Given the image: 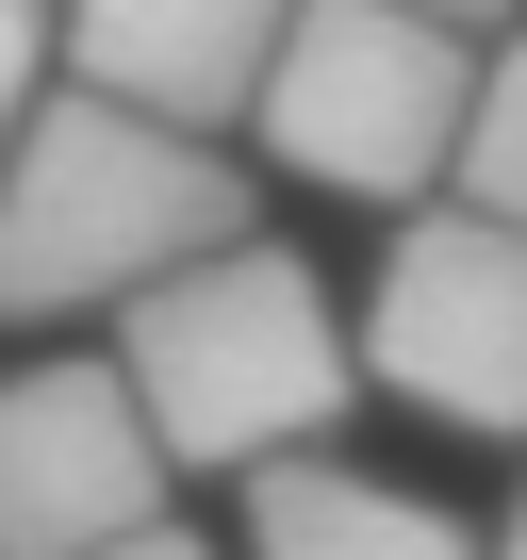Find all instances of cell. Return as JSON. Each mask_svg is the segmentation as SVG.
<instances>
[{
    "label": "cell",
    "instance_id": "cell-7",
    "mask_svg": "<svg viewBox=\"0 0 527 560\" xmlns=\"http://www.w3.org/2000/svg\"><path fill=\"white\" fill-rule=\"evenodd\" d=\"M247 560H478V527L379 462H281V478H247Z\"/></svg>",
    "mask_w": 527,
    "mask_h": 560
},
{
    "label": "cell",
    "instance_id": "cell-9",
    "mask_svg": "<svg viewBox=\"0 0 527 560\" xmlns=\"http://www.w3.org/2000/svg\"><path fill=\"white\" fill-rule=\"evenodd\" d=\"M50 83H67V50H50V0H0V165H17V132L50 116Z\"/></svg>",
    "mask_w": 527,
    "mask_h": 560
},
{
    "label": "cell",
    "instance_id": "cell-4",
    "mask_svg": "<svg viewBox=\"0 0 527 560\" xmlns=\"http://www.w3.org/2000/svg\"><path fill=\"white\" fill-rule=\"evenodd\" d=\"M347 347H363V380L412 396L429 429L511 445V429H527V231H494V214H461V198L396 214Z\"/></svg>",
    "mask_w": 527,
    "mask_h": 560
},
{
    "label": "cell",
    "instance_id": "cell-5",
    "mask_svg": "<svg viewBox=\"0 0 527 560\" xmlns=\"http://www.w3.org/2000/svg\"><path fill=\"white\" fill-rule=\"evenodd\" d=\"M132 527H165V445H149L116 347L17 363L0 380V560H99Z\"/></svg>",
    "mask_w": 527,
    "mask_h": 560
},
{
    "label": "cell",
    "instance_id": "cell-6",
    "mask_svg": "<svg viewBox=\"0 0 527 560\" xmlns=\"http://www.w3.org/2000/svg\"><path fill=\"white\" fill-rule=\"evenodd\" d=\"M297 0H50V50H67V100H116L149 132H247L264 67H281Z\"/></svg>",
    "mask_w": 527,
    "mask_h": 560
},
{
    "label": "cell",
    "instance_id": "cell-3",
    "mask_svg": "<svg viewBox=\"0 0 527 560\" xmlns=\"http://www.w3.org/2000/svg\"><path fill=\"white\" fill-rule=\"evenodd\" d=\"M461 100H478V34L396 18V0H297L281 67L247 100V149L363 214H429L461 165Z\"/></svg>",
    "mask_w": 527,
    "mask_h": 560
},
{
    "label": "cell",
    "instance_id": "cell-2",
    "mask_svg": "<svg viewBox=\"0 0 527 560\" xmlns=\"http://www.w3.org/2000/svg\"><path fill=\"white\" fill-rule=\"evenodd\" d=\"M247 247V165L198 132H149L116 100H67L0 165V330H67V314H132L181 264Z\"/></svg>",
    "mask_w": 527,
    "mask_h": 560
},
{
    "label": "cell",
    "instance_id": "cell-10",
    "mask_svg": "<svg viewBox=\"0 0 527 560\" xmlns=\"http://www.w3.org/2000/svg\"><path fill=\"white\" fill-rule=\"evenodd\" d=\"M99 560H214L198 527H132V544H99Z\"/></svg>",
    "mask_w": 527,
    "mask_h": 560
},
{
    "label": "cell",
    "instance_id": "cell-1",
    "mask_svg": "<svg viewBox=\"0 0 527 560\" xmlns=\"http://www.w3.org/2000/svg\"><path fill=\"white\" fill-rule=\"evenodd\" d=\"M116 380L165 445V478H281V462H330V429L363 412V347H347V298L247 231L214 264H181L165 298L116 314Z\"/></svg>",
    "mask_w": 527,
    "mask_h": 560
},
{
    "label": "cell",
    "instance_id": "cell-11",
    "mask_svg": "<svg viewBox=\"0 0 527 560\" xmlns=\"http://www.w3.org/2000/svg\"><path fill=\"white\" fill-rule=\"evenodd\" d=\"M396 18H445V34H494L511 0H396Z\"/></svg>",
    "mask_w": 527,
    "mask_h": 560
},
{
    "label": "cell",
    "instance_id": "cell-8",
    "mask_svg": "<svg viewBox=\"0 0 527 560\" xmlns=\"http://www.w3.org/2000/svg\"><path fill=\"white\" fill-rule=\"evenodd\" d=\"M445 198L494 214V231H527V34L478 50V100H461V165H445Z\"/></svg>",
    "mask_w": 527,
    "mask_h": 560
},
{
    "label": "cell",
    "instance_id": "cell-12",
    "mask_svg": "<svg viewBox=\"0 0 527 560\" xmlns=\"http://www.w3.org/2000/svg\"><path fill=\"white\" fill-rule=\"evenodd\" d=\"M478 560H527V494H511V527H478Z\"/></svg>",
    "mask_w": 527,
    "mask_h": 560
}]
</instances>
